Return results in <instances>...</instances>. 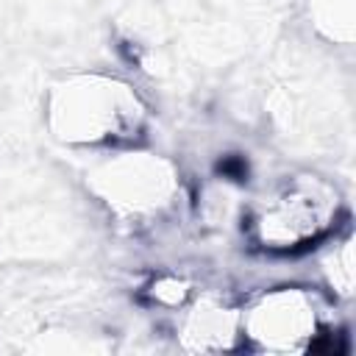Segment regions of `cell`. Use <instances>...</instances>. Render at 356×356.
Instances as JSON below:
<instances>
[{
    "instance_id": "3",
    "label": "cell",
    "mask_w": 356,
    "mask_h": 356,
    "mask_svg": "<svg viewBox=\"0 0 356 356\" xmlns=\"http://www.w3.org/2000/svg\"><path fill=\"white\" fill-rule=\"evenodd\" d=\"M92 195L125 228L147 231L175 211L181 200L178 170L170 159L139 147L114 150L89 172Z\"/></svg>"
},
{
    "instance_id": "5",
    "label": "cell",
    "mask_w": 356,
    "mask_h": 356,
    "mask_svg": "<svg viewBox=\"0 0 356 356\" xmlns=\"http://www.w3.org/2000/svg\"><path fill=\"white\" fill-rule=\"evenodd\" d=\"M178 317V342L189 353H228L242 348V306L220 295H192Z\"/></svg>"
},
{
    "instance_id": "8",
    "label": "cell",
    "mask_w": 356,
    "mask_h": 356,
    "mask_svg": "<svg viewBox=\"0 0 356 356\" xmlns=\"http://www.w3.org/2000/svg\"><path fill=\"white\" fill-rule=\"evenodd\" d=\"M147 300L156 303V306H164V309H181L189 298H192V284L178 278V275H159L147 284L145 289Z\"/></svg>"
},
{
    "instance_id": "6",
    "label": "cell",
    "mask_w": 356,
    "mask_h": 356,
    "mask_svg": "<svg viewBox=\"0 0 356 356\" xmlns=\"http://www.w3.org/2000/svg\"><path fill=\"white\" fill-rule=\"evenodd\" d=\"M312 17L320 33L334 42L353 39V0H312Z\"/></svg>"
},
{
    "instance_id": "2",
    "label": "cell",
    "mask_w": 356,
    "mask_h": 356,
    "mask_svg": "<svg viewBox=\"0 0 356 356\" xmlns=\"http://www.w3.org/2000/svg\"><path fill=\"white\" fill-rule=\"evenodd\" d=\"M342 217L339 189L314 172L267 186L245 211V236L267 253H295L328 239Z\"/></svg>"
},
{
    "instance_id": "7",
    "label": "cell",
    "mask_w": 356,
    "mask_h": 356,
    "mask_svg": "<svg viewBox=\"0 0 356 356\" xmlns=\"http://www.w3.org/2000/svg\"><path fill=\"white\" fill-rule=\"evenodd\" d=\"M325 264V275H328V286L334 295L339 298H350L353 295V281H356V270H353V239L342 236L334 242V248L328 250V256L323 259Z\"/></svg>"
},
{
    "instance_id": "4",
    "label": "cell",
    "mask_w": 356,
    "mask_h": 356,
    "mask_svg": "<svg viewBox=\"0 0 356 356\" xmlns=\"http://www.w3.org/2000/svg\"><path fill=\"white\" fill-rule=\"evenodd\" d=\"M339 337L334 306L309 286H273L242 306V348L259 353L331 350Z\"/></svg>"
},
{
    "instance_id": "1",
    "label": "cell",
    "mask_w": 356,
    "mask_h": 356,
    "mask_svg": "<svg viewBox=\"0 0 356 356\" xmlns=\"http://www.w3.org/2000/svg\"><path fill=\"white\" fill-rule=\"evenodd\" d=\"M147 103L134 83L108 72H72L44 97L47 131L67 147H136L147 131Z\"/></svg>"
}]
</instances>
